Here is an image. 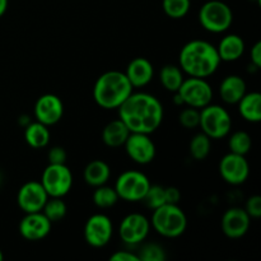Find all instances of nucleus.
<instances>
[{"label": "nucleus", "mask_w": 261, "mask_h": 261, "mask_svg": "<svg viewBox=\"0 0 261 261\" xmlns=\"http://www.w3.org/2000/svg\"><path fill=\"white\" fill-rule=\"evenodd\" d=\"M119 119L130 133L152 134L163 121V106L157 97L145 92H133L119 107Z\"/></svg>", "instance_id": "1"}, {"label": "nucleus", "mask_w": 261, "mask_h": 261, "mask_svg": "<svg viewBox=\"0 0 261 261\" xmlns=\"http://www.w3.org/2000/svg\"><path fill=\"white\" fill-rule=\"evenodd\" d=\"M178 63L181 70L189 76L206 79L218 70L221 58L213 43L204 40H193L181 48Z\"/></svg>", "instance_id": "2"}, {"label": "nucleus", "mask_w": 261, "mask_h": 261, "mask_svg": "<svg viewBox=\"0 0 261 261\" xmlns=\"http://www.w3.org/2000/svg\"><path fill=\"white\" fill-rule=\"evenodd\" d=\"M133 86L122 71L109 70L98 76L93 87V99L105 110H115L133 93Z\"/></svg>", "instance_id": "3"}, {"label": "nucleus", "mask_w": 261, "mask_h": 261, "mask_svg": "<svg viewBox=\"0 0 261 261\" xmlns=\"http://www.w3.org/2000/svg\"><path fill=\"white\" fill-rule=\"evenodd\" d=\"M150 228L166 239H176L184 234L188 227V217L178 204L166 203L153 209Z\"/></svg>", "instance_id": "4"}, {"label": "nucleus", "mask_w": 261, "mask_h": 261, "mask_svg": "<svg viewBox=\"0 0 261 261\" xmlns=\"http://www.w3.org/2000/svg\"><path fill=\"white\" fill-rule=\"evenodd\" d=\"M199 22L201 27L212 33H223L233 23L231 7L221 0H209L199 10Z\"/></svg>", "instance_id": "5"}, {"label": "nucleus", "mask_w": 261, "mask_h": 261, "mask_svg": "<svg viewBox=\"0 0 261 261\" xmlns=\"http://www.w3.org/2000/svg\"><path fill=\"white\" fill-rule=\"evenodd\" d=\"M199 126L211 139H222L231 133L232 119L229 112L219 105H212L200 110Z\"/></svg>", "instance_id": "6"}, {"label": "nucleus", "mask_w": 261, "mask_h": 261, "mask_svg": "<svg viewBox=\"0 0 261 261\" xmlns=\"http://www.w3.org/2000/svg\"><path fill=\"white\" fill-rule=\"evenodd\" d=\"M150 181L140 171L129 170L122 172L117 177L114 189L116 190L119 199L129 203L142 201L150 188Z\"/></svg>", "instance_id": "7"}, {"label": "nucleus", "mask_w": 261, "mask_h": 261, "mask_svg": "<svg viewBox=\"0 0 261 261\" xmlns=\"http://www.w3.org/2000/svg\"><path fill=\"white\" fill-rule=\"evenodd\" d=\"M41 185L45 189L48 198H64L73 186V173L70 168L64 165H51L43 170Z\"/></svg>", "instance_id": "8"}, {"label": "nucleus", "mask_w": 261, "mask_h": 261, "mask_svg": "<svg viewBox=\"0 0 261 261\" xmlns=\"http://www.w3.org/2000/svg\"><path fill=\"white\" fill-rule=\"evenodd\" d=\"M177 93L184 105L198 110L208 106L213 99V88L205 78L189 76L188 79H184Z\"/></svg>", "instance_id": "9"}, {"label": "nucleus", "mask_w": 261, "mask_h": 261, "mask_svg": "<svg viewBox=\"0 0 261 261\" xmlns=\"http://www.w3.org/2000/svg\"><path fill=\"white\" fill-rule=\"evenodd\" d=\"M83 234L89 246L94 249H102L111 241L114 234V224L106 214H93L87 219Z\"/></svg>", "instance_id": "10"}, {"label": "nucleus", "mask_w": 261, "mask_h": 261, "mask_svg": "<svg viewBox=\"0 0 261 261\" xmlns=\"http://www.w3.org/2000/svg\"><path fill=\"white\" fill-rule=\"evenodd\" d=\"M149 231L150 222L144 214L130 213L120 223L119 236L124 244L135 246L147 240Z\"/></svg>", "instance_id": "11"}, {"label": "nucleus", "mask_w": 261, "mask_h": 261, "mask_svg": "<svg viewBox=\"0 0 261 261\" xmlns=\"http://www.w3.org/2000/svg\"><path fill=\"white\" fill-rule=\"evenodd\" d=\"M219 173L221 177L229 185H242L249 177V162L245 155L229 152L219 162Z\"/></svg>", "instance_id": "12"}, {"label": "nucleus", "mask_w": 261, "mask_h": 261, "mask_svg": "<svg viewBox=\"0 0 261 261\" xmlns=\"http://www.w3.org/2000/svg\"><path fill=\"white\" fill-rule=\"evenodd\" d=\"M124 147L130 160L138 165H149L155 157V145L149 134L130 133Z\"/></svg>", "instance_id": "13"}, {"label": "nucleus", "mask_w": 261, "mask_h": 261, "mask_svg": "<svg viewBox=\"0 0 261 261\" xmlns=\"http://www.w3.org/2000/svg\"><path fill=\"white\" fill-rule=\"evenodd\" d=\"M48 195L45 189L37 181H28L18 190L17 203L18 206L24 213H35L42 211L43 205L47 201Z\"/></svg>", "instance_id": "14"}, {"label": "nucleus", "mask_w": 261, "mask_h": 261, "mask_svg": "<svg viewBox=\"0 0 261 261\" xmlns=\"http://www.w3.org/2000/svg\"><path fill=\"white\" fill-rule=\"evenodd\" d=\"M33 111L38 122H42L46 126H53L63 117L64 105L60 97L53 93H46L37 98Z\"/></svg>", "instance_id": "15"}, {"label": "nucleus", "mask_w": 261, "mask_h": 261, "mask_svg": "<svg viewBox=\"0 0 261 261\" xmlns=\"http://www.w3.org/2000/svg\"><path fill=\"white\" fill-rule=\"evenodd\" d=\"M251 218L246 211L242 208H229L224 212L222 217L221 226L222 231L228 239H241L249 232Z\"/></svg>", "instance_id": "16"}, {"label": "nucleus", "mask_w": 261, "mask_h": 261, "mask_svg": "<svg viewBox=\"0 0 261 261\" xmlns=\"http://www.w3.org/2000/svg\"><path fill=\"white\" fill-rule=\"evenodd\" d=\"M51 226L53 223L42 212L25 213L19 223V233L27 241H40L48 236Z\"/></svg>", "instance_id": "17"}, {"label": "nucleus", "mask_w": 261, "mask_h": 261, "mask_svg": "<svg viewBox=\"0 0 261 261\" xmlns=\"http://www.w3.org/2000/svg\"><path fill=\"white\" fill-rule=\"evenodd\" d=\"M133 88H142L148 86L154 76V68L145 58H135L127 64L124 71Z\"/></svg>", "instance_id": "18"}, {"label": "nucleus", "mask_w": 261, "mask_h": 261, "mask_svg": "<svg viewBox=\"0 0 261 261\" xmlns=\"http://www.w3.org/2000/svg\"><path fill=\"white\" fill-rule=\"evenodd\" d=\"M246 93V82L240 75L232 74L226 76L219 86V94L222 101L228 105H237V102Z\"/></svg>", "instance_id": "19"}, {"label": "nucleus", "mask_w": 261, "mask_h": 261, "mask_svg": "<svg viewBox=\"0 0 261 261\" xmlns=\"http://www.w3.org/2000/svg\"><path fill=\"white\" fill-rule=\"evenodd\" d=\"M245 47H246L245 41L242 40L241 36L229 33V35H226L219 41L218 46H217V51H218L221 61L232 63V61L239 60L244 55Z\"/></svg>", "instance_id": "20"}, {"label": "nucleus", "mask_w": 261, "mask_h": 261, "mask_svg": "<svg viewBox=\"0 0 261 261\" xmlns=\"http://www.w3.org/2000/svg\"><path fill=\"white\" fill-rule=\"evenodd\" d=\"M111 177V168L109 163L102 160H94L86 166L83 171V178L86 184L92 188L106 185Z\"/></svg>", "instance_id": "21"}, {"label": "nucleus", "mask_w": 261, "mask_h": 261, "mask_svg": "<svg viewBox=\"0 0 261 261\" xmlns=\"http://www.w3.org/2000/svg\"><path fill=\"white\" fill-rule=\"evenodd\" d=\"M237 105L242 119L252 124L261 121V94L259 92H246Z\"/></svg>", "instance_id": "22"}, {"label": "nucleus", "mask_w": 261, "mask_h": 261, "mask_svg": "<svg viewBox=\"0 0 261 261\" xmlns=\"http://www.w3.org/2000/svg\"><path fill=\"white\" fill-rule=\"evenodd\" d=\"M130 132L120 119L110 121L102 130V142L110 148L122 147L129 137Z\"/></svg>", "instance_id": "23"}, {"label": "nucleus", "mask_w": 261, "mask_h": 261, "mask_svg": "<svg viewBox=\"0 0 261 261\" xmlns=\"http://www.w3.org/2000/svg\"><path fill=\"white\" fill-rule=\"evenodd\" d=\"M24 140L31 148L41 149L50 143V130L42 122H31L24 129Z\"/></svg>", "instance_id": "24"}, {"label": "nucleus", "mask_w": 261, "mask_h": 261, "mask_svg": "<svg viewBox=\"0 0 261 261\" xmlns=\"http://www.w3.org/2000/svg\"><path fill=\"white\" fill-rule=\"evenodd\" d=\"M184 79H185L184 78V71L177 65L167 64L160 71V81L163 88L168 92H172V93L178 91Z\"/></svg>", "instance_id": "25"}, {"label": "nucleus", "mask_w": 261, "mask_h": 261, "mask_svg": "<svg viewBox=\"0 0 261 261\" xmlns=\"http://www.w3.org/2000/svg\"><path fill=\"white\" fill-rule=\"evenodd\" d=\"M212 150V139L203 132L198 133L190 140L189 152L195 161H204Z\"/></svg>", "instance_id": "26"}, {"label": "nucleus", "mask_w": 261, "mask_h": 261, "mask_svg": "<svg viewBox=\"0 0 261 261\" xmlns=\"http://www.w3.org/2000/svg\"><path fill=\"white\" fill-rule=\"evenodd\" d=\"M94 205L101 209L112 208L115 204L119 201V195L114 188H110L107 185H102L96 188L93 196H92Z\"/></svg>", "instance_id": "27"}, {"label": "nucleus", "mask_w": 261, "mask_h": 261, "mask_svg": "<svg viewBox=\"0 0 261 261\" xmlns=\"http://www.w3.org/2000/svg\"><path fill=\"white\" fill-rule=\"evenodd\" d=\"M41 212L47 217L51 223H55V222H60L66 216L68 205L63 200V198H48Z\"/></svg>", "instance_id": "28"}, {"label": "nucleus", "mask_w": 261, "mask_h": 261, "mask_svg": "<svg viewBox=\"0 0 261 261\" xmlns=\"http://www.w3.org/2000/svg\"><path fill=\"white\" fill-rule=\"evenodd\" d=\"M252 147V139L249 133L244 130L232 133L228 139L229 152L236 153V154L246 155Z\"/></svg>", "instance_id": "29"}, {"label": "nucleus", "mask_w": 261, "mask_h": 261, "mask_svg": "<svg viewBox=\"0 0 261 261\" xmlns=\"http://www.w3.org/2000/svg\"><path fill=\"white\" fill-rule=\"evenodd\" d=\"M191 7L190 0H163L162 8L167 17L181 19L189 13Z\"/></svg>", "instance_id": "30"}, {"label": "nucleus", "mask_w": 261, "mask_h": 261, "mask_svg": "<svg viewBox=\"0 0 261 261\" xmlns=\"http://www.w3.org/2000/svg\"><path fill=\"white\" fill-rule=\"evenodd\" d=\"M138 257H139V261H165L166 251L161 245L149 242L140 247Z\"/></svg>", "instance_id": "31"}, {"label": "nucleus", "mask_w": 261, "mask_h": 261, "mask_svg": "<svg viewBox=\"0 0 261 261\" xmlns=\"http://www.w3.org/2000/svg\"><path fill=\"white\" fill-rule=\"evenodd\" d=\"M142 201H144L145 205L152 209V211L158 208V206L163 205V204H166L165 188L158 185H150V188L148 189L147 194H145L144 199Z\"/></svg>", "instance_id": "32"}, {"label": "nucleus", "mask_w": 261, "mask_h": 261, "mask_svg": "<svg viewBox=\"0 0 261 261\" xmlns=\"http://www.w3.org/2000/svg\"><path fill=\"white\" fill-rule=\"evenodd\" d=\"M178 121L181 126L185 129H195L199 126V121H200V110L188 106L180 112Z\"/></svg>", "instance_id": "33"}, {"label": "nucleus", "mask_w": 261, "mask_h": 261, "mask_svg": "<svg viewBox=\"0 0 261 261\" xmlns=\"http://www.w3.org/2000/svg\"><path fill=\"white\" fill-rule=\"evenodd\" d=\"M245 211L249 214L250 218H260L261 217V196L260 195H252L247 199L246 205H245Z\"/></svg>", "instance_id": "34"}, {"label": "nucleus", "mask_w": 261, "mask_h": 261, "mask_svg": "<svg viewBox=\"0 0 261 261\" xmlns=\"http://www.w3.org/2000/svg\"><path fill=\"white\" fill-rule=\"evenodd\" d=\"M48 163L51 165H64L66 162V150L63 147H53L47 153Z\"/></svg>", "instance_id": "35"}, {"label": "nucleus", "mask_w": 261, "mask_h": 261, "mask_svg": "<svg viewBox=\"0 0 261 261\" xmlns=\"http://www.w3.org/2000/svg\"><path fill=\"white\" fill-rule=\"evenodd\" d=\"M110 261H139V257H138V254L126 251V250H121V251L114 252L110 256Z\"/></svg>", "instance_id": "36"}, {"label": "nucleus", "mask_w": 261, "mask_h": 261, "mask_svg": "<svg viewBox=\"0 0 261 261\" xmlns=\"http://www.w3.org/2000/svg\"><path fill=\"white\" fill-rule=\"evenodd\" d=\"M165 196H166V203L170 204H178L181 199V193L177 188H165Z\"/></svg>", "instance_id": "37"}, {"label": "nucleus", "mask_w": 261, "mask_h": 261, "mask_svg": "<svg viewBox=\"0 0 261 261\" xmlns=\"http://www.w3.org/2000/svg\"><path fill=\"white\" fill-rule=\"evenodd\" d=\"M250 59H251V63L254 65V68L260 69L261 68V42L257 41L251 48V53H250Z\"/></svg>", "instance_id": "38"}, {"label": "nucleus", "mask_w": 261, "mask_h": 261, "mask_svg": "<svg viewBox=\"0 0 261 261\" xmlns=\"http://www.w3.org/2000/svg\"><path fill=\"white\" fill-rule=\"evenodd\" d=\"M8 4H9V0H0V18L7 12Z\"/></svg>", "instance_id": "39"}, {"label": "nucleus", "mask_w": 261, "mask_h": 261, "mask_svg": "<svg viewBox=\"0 0 261 261\" xmlns=\"http://www.w3.org/2000/svg\"><path fill=\"white\" fill-rule=\"evenodd\" d=\"M3 259H4V255H3V251L0 250V261H2Z\"/></svg>", "instance_id": "40"}, {"label": "nucleus", "mask_w": 261, "mask_h": 261, "mask_svg": "<svg viewBox=\"0 0 261 261\" xmlns=\"http://www.w3.org/2000/svg\"><path fill=\"white\" fill-rule=\"evenodd\" d=\"M0 184H2V175H0Z\"/></svg>", "instance_id": "41"}]
</instances>
